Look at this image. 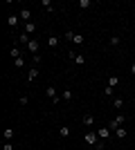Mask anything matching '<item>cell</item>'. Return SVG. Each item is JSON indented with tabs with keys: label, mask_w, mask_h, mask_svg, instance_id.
<instances>
[{
	"label": "cell",
	"mask_w": 135,
	"mask_h": 150,
	"mask_svg": "<svg viewBox=\"0 0 135 150\" xmlns=\"http://www.w3.org/2000/svg\"><path fill=\"white\" fill-rule=\"evenodd\" d=\"M124 121H126V117H124V114H119V117H115V119H113V121H110V123H108L110 132H115L117 128H122V125H124Z\"/></svg>",
	"instance_id": "1"
},
{
	"label": "cell",
	"mask_w": 135,
	"mask_h": 150,
	"mask_svg": "<svg viewBox=\"0 0 135 150\" xmlns=\"http://www.w3.org/2000/svg\"><path fill=\"white\" fill-rule=\"evenodd\" d=\"M45 92H47V96L52 99V103H59V101H61V96H59V92H56V88H54V85H47V90H45Z\"/></svg>",
	"instance_id": "2"
},
{
	"label": "cell",
	"mask_w": 135,
	"mask_h": 150,
	"mask_svg": "<svg viewBox=\"0 0 135 150\" xmlns=\"http://www.w3.org/2000/svg\"><path fill=\"white\" fill-rule=\"evenodd\" d=\"M99 141H101V139H99V134H97V132H86V144L97 146Z\"/></svg>",
	"instance_id": "3"
},
{
	"label": "cell",
	"mask_w": 135,
	"mask_h": 150,
	"mask_svg": "<svg viewBox=\"0 0 135 150\" xmlns=\"http://www.w3.org/2000/svg\"><path fill=\"white\" fill-rule=\"evenodd\" d=\"M20 20H23V23H32V11H29V9H20Z\"/></svg>",
	"instance_id": "4"
},
{
	"label": "cell",
	"mask_w": 135,
	"mask_h": 150,
	"mask_svg": "<svg viewBox=\"0 0 135 150\" xmlns=\"http://www.w3.org/2000/svg\"><path fill=\"white\" fill-rule=\"evenodd\" d=\"M97 134H99V139H104V141H106V139L110 137V128H108V125H104V128H99V130H97Z\"/></svg>",
	"instance_id": "5"
},
{
	"label": "cell",
	"mask_w": 135,
	"mask_h": 150,
	"mask_svg": "<svg viewBox=\"0 0 135 150\" xmlns=\"http://www.w3.org/2000/svg\"><path fill=\"white\" fill-rule=\"evenodd\" d=\"M39 72H41L39 67H32L29 72H27V81H29V83H32V81H36V79H39Z\"/></svg>",
	"instance_id": "6"
},
{
	"label": "cell",
	"mask_w": 135,
	"mask_h": 150,
	"mask_svg": "<svg viewBox=\"0 0 135 150\" xmlns=\"http://www.w3.org/2000/svg\"><path fill=\"white\" fill-rule=\"evenodd\" d=\"M27 50L36 56V54H39V40H34V38H32V40H29V45H27Z\"/></svg>",
	"instance_id": "7"
},
{
	"label": "cell",
	"mask_w": 135,
	"mask_h": 150,
	"mask_svg": "<svg viewBox=\"0 0 135 150\" xmlns=\"http://www.w3.org/2000/svg\"><path fill=\"white\" fill-rule=\"evenodd\" d=\"M20 23V16H9V18H7V25L9 27H16Z\"/></svg>",
	"instance_id": "8"
},
{
	"label": "cell",
	"mask_w": 135,
	"mask_h": 150,
	"mask_svg": "<svg viewBox=\"0 0 135 150\" xmlns=\"http://www.w3.org/2000/svg\"><path fill=\"white\" fill-rule=\"evenodd\" d=\"M113 105H115V110H122L124 108V99L122 96H115V99H113Z\"/></svg>",
	"instance_id": "9"
},
{
	"label": "cell",
	"mask_w": 135,
	"mask_h": 150,
	"mask_svg": "<svg viewBox=\"0 0 135 150\" xmlns=\"http://www.w3.org/2000/svg\"><path fill=\"white\" fill-rule=\"evenodd\" d=\"M70 56L74 58V61H77V65H84V63H86V56H81V54H74V52H72Z\"/></svg>",
	"instance_id": "10"
},
{
	"label": "cell",
	"mask_w": 135,
	"mask_h": 150,
	"mask_svg": "<svg viewBox=\"0 0 135 150\" xmlns=\"http://www.w3.org/2000/svg\"><path fill=\"white\" fill-rule=\"evenodd\" d=\"M59 134H61V137H70V128H68V125H61V128H59Z\"/></svg>",
	"instance_id": "11"
},
{
	"label": "cell",
	"mask_w": 135,
	"mask_h": 150,
	"mask_svg": "<svg viewBox=\"0 0 135 150\" xmlns=\"http://www.w3.org/2000/svg\"><path fill=\"white\" fill-rule=\"evenodd\" d=\"M115 137H117V139H124V137H126V128H124V125L115 130Z\"/></svg>",
	"instance_id": "12"
},
{
	"label": "cell",
	"mask_w": 135,
	"mask_h": 150,
	"mask_svg": "<svg viewBox=\"0 0 135 150\" xmlns=\"http://www.w3.org/2000/svg\"><path fill=\"white\" fill-rule=\"evenodd\" d=\"M9 54H11V58H14V61H16V58H20V50L16 47V45H14L11 50H9Z\"/></svg>",
	"instance_id": "13"
},
{
	"label": "cell",
	"mask_w": 135,
	"mask_h": 150,
	"mask_svg": "<svg viewBox=\"0 0 135 150\" xmlns=\"http://www.w3.org/2000/svg\"><path fill=\"white\" fill-rule=\"evenodd\" d=\"M36 31V25L34 23H25V34H34Z\"/></svg>",
	"instance_id": "14"
},
{
	"label": "cell",
	"mask_w": 135,
	"mask_h": 150,
	"mask_svg": "<svg viewBox=\"0 0 135 150\" xmlns=\"http://www.w3.org/2000/svg\"><path fill=\"white\" fill-rule=\"evenodd\" d=\"M61 99H63V101H72V90H63Z\"/></svg>",
	"instance_id": "15"
},
{
	"label": "cell",
	"mask_w": 135,
	"mask_h": 150,
	"mask_svg": "<svg viewBox=\"0 0 135 150\" xmlns=\"http://www.w3.org/2000/svg\"><path fill=\"white\" fill-rule=\"evenodd\" d=\"M95 123V117H92V114H86L84 117V125H92Z\"/></svg>",
	"instance_id": "16"
},
{
	"label": "cell",
	"mask_w": 135,
	"mask_h": 150,
	"mask_svg": "<svg viewBox=\"0 0 135 150\" xmlns=\"http://www.w3.org/2000/svg\"><path fill=\"white\" fill-rule=\"evenodd\" d=\"M47 45H50V47H56V45H59V38L56 36H50V38H47Z\"/></svg>",
	"instance_id": "17"
},
{
	"label": "cell",
	"mask_w": 135,
	"mask_h": 150,
	"mask_svg": "<svg viewBox=\"0 0 135 150\" xmlns=\"http://www.w3.org/2000/svg\"><path fill=\"white\" fill-rule=\"evenodd\" d=\"M11 137H14V130H11V128H7V130H5V141H11Z\"/></svg>",
	"instance_id": "18"
},
{
	"label": "cell",
	"mask_w": 135,
	"mask_h": 150,
	"mask_svg": "<svg viewBox=\"0 0 135 150\" xmlns=\"http://www.w3.org/2000/svg\"><path fill=\"white\" fill-rule=\"evenodd\" d=\"M29 40H32V38H29V34H25V31H23V34H20V43H27V45H29Z\"/></svg>",
	"instance_id": "19"
},
{
	"label": "cell",
	"mask_w": 135,
	"mask_h": 150,
	"mask_svg": "<svg viewBox=\"0 0 135 150\" xmlns=\"http://www.w3.org/2000/svg\"><path fill=\"white\" fill-rule=\"evenodd\" d=\"M72 43L81 45V43H84V36H81V34H74V38H72Z\"/></svg>",
	"instance_id": "20"
},
{
	"label": "cell",
	"mask_w": 135,
	"mask_h": 150,
	"mask_svg": "<svg viewBox=\"0 0 135 150\" xmlns=\"http://www.w3.org/2000/svg\"><path fill=\"white\" fill-rule=\"evenodd\" d=\"M41 5H43L45 9H47V11H52V9H54V7H52V0H43V2H41Z\"/></svg>",
	"instance_id": "21"
},
{
	"label": "cell",
	"mask_w": 135,
	"mask_h": 150,
	"mask_svg": "<svg viewBox=\"0 0 135 150\" xmlns=\"http://www.w3.org/2000/svg\"><path fill=\"white\" fill-rule=\"evenodd\" d=\"M117 83H119V79H117V76H110V79H108V85H110V88H115Z\"/></svg>",
	"instance_id": "22"
},
{
	"label": "cell",
	"mask_w": 135,
	"mask_h": 150,
	"mask_svg": "<svg viewBox=\"0 0 135 150\" xmlns=\"http://www.w3.org/2000/svg\"><path fill=\"white\" fill-rule=\"evenodd\" d=\"M79 7H81V9H88V7H90V0H79Z\"/></svg>",
	"instance_id": "23"
},
{
	"label": "cell",
	"mask_w": 135,
	"mask_h": 150,
	"mask_svg": "<svg viewBox=\"0 0 135 150\" xmlns=\"http://www.w3.org/2000/svg\"><path fill=\"white\" fill-rule=\"evenodd\" d=\"M119 43H122V40H119V36H113V38H110V45H113V47H117Z\"/></svg>",
	"instance_id": "24"
},
{
	"label": "cell",
	"mask_w": 135,
	"mask_h": 150,
	"mask_svg": "<svg viewBox=\"0 0 135 150\" xmlns=\"http://www.w3.org/2000/svg\"><path fill=\"white\" fill-rule=\"evenodd\" d=\"M14 65H16V67H23V65H25V61H23V56H20V58H16V61H14Z\"/></svg>",
	"instance_id": "25"
},
{
	"label": "cell",
	"mask_w": 135,
	"mask_h": 150,
	"mask_svg": "<svg viewBox=\"0 0 135 150\" xmlns=\"http://www.w3.org/2000/svg\"><path fill=\"white\" fill-rule=\"evenodd\" d=\"M18 103H20V105H27V103H29V99H27V96H20Z\"/></svg>",
	"instance_id": "26"
},
{
	"label": "cell",
	"mask_w": 135,
	"mask_h": 150,
	"mask_svg": "<svg viewBox=\"0 0 135 150\" xmlns=\"http://www.w3.org/2000/svg\"><path fill=\"white\" fill-rule=\"evenodd\" d=\"M104 94H106V96H113V88H110V85H106V90H104Z\"/></svg>",
	"instance_id": "27"
},
{
	"label": "cell",
	"mask_w": 135,
	"mask_h": 150,
	"mask_svg": "<svg viewBox=\"0 0 135 150\" xmlns=\"http://www.w3.org/2000/svg\"><path fill=\"white\" fill-rule=\"evenodd\" d=\"M5 150H14V146L9 144V141H5Z\"/></svg>",
	"instance_id": "28"
},
{
	"label": "cell",
	"mask_w": 135,
	"mask_h": 150,
	"mask_svg": "<svg viewBox=\"0 0 135 150\" xmlns=\"http://www.w3.org/2000/svg\"><path fill=\"white\" fill-rule=\"evenodd\" d=\"M131 69H133V79H135V63H133V67H131Z\"/></svg>",
	"instance_id": "29"
},
{
	"label": "cell",
	"mask_w": 135,
	"mask_h": 150,
	"mask_svg": "<svg viewBox=\"0 0 135 150\" xmlns=\"http://www.w3.org/2000/svg\"><path fill=\"white\" fill-rule=\"evenodd\" d=\"M95 150H99V148H95Z\"/></svg>",
	"instance_id": "30"
},
{
	"label": "cell",
	"mask_w": 135,
	"mask_h": 150,
	"mask_svg": "<svg viewBox=\"0 0 135 150\" xmlns=\"http://www.w3.org/2000/svg\"><path fill=\"white\" fill-rule=\"evenodd\" d=\"M133 99H135V96H133Z\"/></svg>",
	"instance_id": "31"
}]
</instances>
